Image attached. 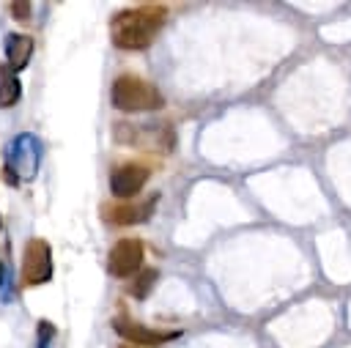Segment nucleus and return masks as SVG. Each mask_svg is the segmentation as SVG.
Wrapping results in <instances>:
<instances>
[{
    "label": "nucleus",
    "instance_id": "nucleus-1",
    "mask_svg": "<svg viewBox=\"0 0 351 348\" xmlns=\"http://www.w3.org/2000/svg\"><path fill=\"white\" fill-rule=\"evenodd\" d=\"M167 19L165 5H137L118 11L110 22V36L118 49H145Z\"/></svg>",
    "mask_w": 351,
    "mask_h": 348
},
{
    "label": "nucleus",
    "instance_id": "nucleus-2",
    "mask_svg": "<svg viewBox=\"0 0 351 348\" xmlns=\"http://www.w3.org/2000/svg\"><path fill=\"white\" fill-rule=\"evenodd\" d=\"M110 99H112V107L121 112H148V110L165 107V96L159 93V88L134 74H121L112 82Z\"/></svg>",
    "mask_w": 351,
    "mask_h": 348
},
{
    "label": "nucleus",
    "instance_id": "nucleus-3",
    "mask_svg": "<svg viewBox=\"0 0 351 348\" xmlns=\"http://www.w3.org/2000/svg\"><path fill=\"white\" fill-rule=\"evenodd\" d=\"M41 164V142L36 134H16L8 145L5 153V170L8 178L16 181H30L36 178V170Z\"/></svg>",
    "mask_w": 351,
    "mask_h": 348
},
{
    "label": "nucleus",
    "instance_id": "nucleus-4",
    "mask_svg": "<svg viewBox=\"0 0 351 348\" xmlns=\"http://www.w3.org/2000/svg\"><path fill=\"white\" fill-rule=\"evenodd\" d=\"M52 277V247L44 238H30L22 249V285L33 288Z\"/></svg>",
    "mask_w": 351,
    "mask_h": 348
},
{
    "label": "nucleus",
    "instance_id": "nucleus-5",
    "mask_svg": "<svg viewBox=\"0 0 351 348\" xmlns=\"http://www.w3.org/2000/svg\"><path fill=\"white\" fill-rule=\"evenodd\" d=\"M143 266V241L140 238H121L107 255V269L115 277H132Z\"/></svg>",
    "mask_w": 351,
    "mask_h": 348
},
{
    "label": "nucleus",
    "instance_id": "nucleus-6",
    "mask_svg": "<svg viewBox=\"0 0 351 348\" xmlns=\"http://www.w3.org/2000/svg\"><path fill=\"white\" fill-rule=\"evenodd\" d=\"M151 170L145 164H137V162H129V164H118L112 173H110V192L115 197H134L145 181H148Z\"/></svg>",
    "mask_w": 351,
    "mask_h": 348
},
{
    "label": "nucleus",
    "instance_id": "nucleus-7",
    "mask_svg": "<svg viewBox=\"0 0 351 348\" xmlns=\"http://www.w3.org/2000/svg\"><path fill=\"white\" fill-rule=\"evenodd\" d=\"M112 326L123 340H129L134 345H159V343H167V340L178 337V332H156V329H148V326L134 323L129 318H115Z\"/></svg>",
    "mask_w": 351,
    "mask_h": 348
},
{
    "label": "nucleus",
    "instance_id": "nucleus-8",
    "mask_svg": "<svg viewBox=\"0 0 351 348\" xmlns=\"http://www.w3.org/2000/svg\"><path fill=\"white\" fill-rule=\"evenodd\" d=\"M156 200H159V197L151 195V197H148L145 203H140V206H104L101 211H104V219L112 222V225H134V222H145V219L151 216Z\"/></svg>",
    "mask_w": 351,
    "mask_h": 348
},
{
    "label": "nucleus",
    "instance_id": "nucleus-9",
    "mask_svg": "<svg viewBox=\"0 0 351 348\" xmlns=\"http://www.w3.org/2000/svg\"><path fill=\"white\" fill-rule=\"evenodd\" d=\"M33 55V38L30 36H22V33H8L5 36V66L16 74L27 66Z\"/></svg>",
    "mask_w": 351,
    "mask_h": 348
},
{
    "label": "nucleus",
    "instance_id": "nucleus-10",
    "mask_svg": "<svg viewBox=\"0 0 351 348\" xmlns=\"http://www.w3.org/2000/svg\"><path fill=\"white\" fill-rule=\"evenodd\" d=\"M22 96V85L8 66H0V107H14Z\"/></svg>",
    "mask_w": 351,
    "mask_h": 348
},
{
    "label": "nucleus",
    "instance_id": "nucleus-11",
    "mask_svg": "<svg viewBox=\"0 0 351 348\" xmlns=\"http://www.w3.org/2000/svg\"><path fill=\"white\" fill-rule=\"evenodd\" d=\"M159 279V274H156V269H145L140 277H137V282L132 285V296H137V299H143V296H148V290H151V285Z\"/></svg>",
    "mask_w": 351,
    "mask_h": 348
},
{
    "label": "nucleus",
    "instance_id": "nucleus-12",
    "mask_svg": "<svg viewBox=\"0 0 351 348\" xmlns=\"http://www.w3.org/2000/svg\"><path fill=\"white\" fill-rule=\"evenodd\" d=\"M11 11H14V19H27L30 5L27 3H11Z\"/></svg>",
    "mask_w": 351,
    "mask_h": 348
},
{
    "label": "nucleus",
    "instance_id": "nucleus-13",
    "mask_svg": "<svg viewBox=\"0 0 351 348\" xmlns=\"http://www.w3.org/2000/svg\"><path fill=\"white\" fill-rule=\"evenodd\" d=\"M121 348H132V345H121Z\"/></svg>",
    "mask_w": 351,
    "mask_h": 348
}]
</instances>
